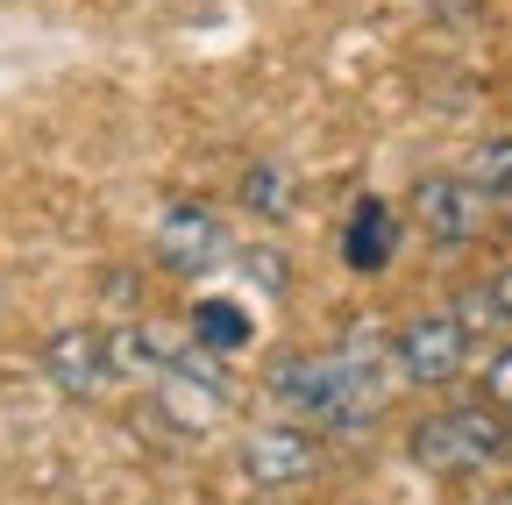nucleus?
<instances>
[{
    "instance_id": "1",
    "label": "nucleus",
    "mask_w": 512,
    "mask_h": 505,
    "mask_svg": "<svg viewBox=\"0 0 512 505\" xmlns=\"http://www.w3.org/2000/svg\"><path fill=\"white\" fill-rule=\"evenodd\" d=\"M505 449L512 441H505V420L491 406H456V413H434V420L413 427V463L434 470V477H477Z\"/></svg>"
},
{
    "instance_id": "2",
    "label": "nucleus",
    "mask_w": 512,
    "mask_h": 505,
    "mask_svg": "<svg viewBox=\"0 0 512 505\" xmlns=\"http://www.w3.org/2000/svg\"><path fill=\"white\" fill-rule=\"evenodd\" d=\"M43 377H50L57 392H72V399H100L114 377H121L114 335H107V328H86V321L57 328V335L43 342Z\"/></svg>"
},
{
    "instance_id": "3",
    "label": "nucleus",
    "mask_w": 512,
    "mask_h": 505,
    "mask_svg": "<svg viewBox=\"0 0 512 505\" xmlns=\"http://www.w3.org/2000/svg\"><path fill=\"white\" fill-rule=\"evenodd\" d=\"M470 356V328H463V313L448 306V313H420V321L399 328V370H406V385H448V377L463 370Z\"/></svg>"
},
{
    "instance_id": "4",
    "label": "nucleus",
    "mask_w": 512,
    "mask_h": 505,
    "mask_svg": "<svg viewBox=\"0 0 512 505\" xmlns=\"http://www.w3.org/2000/svg\"><path fill=\"white\" fill-rule=\"evenodd\" d=\"M221 257H228V228H221V214H214V207L178 200V207L157 221V264H164V271L200 278V271H214Z\"/></svg>"
},
{
    "instance_id": "5",
    "label": "nucleus",
    "mask_w": 512,
    "mask_h": 505,
    "mask_svg": "<svg viewBox=\"0 0 512 505\" xmlns=\"http://www.w3.org/2000/svg\"><path fill=\"white\" fill-rule=\"evenodd\" d=\"M484 185L477 178H420L413 185V214H420V228L434 235V242H448V249H456V242H477L484 235Z\"/></svg>"
},
{
    "instance_id": "6",
    "label": "nucleus",
    "mask_w": 512,
    "mask_h": 505,
    "mask_svg": "<svg viewBox=\"0 0 512 505\" xmlns=\"http://www.w3.org/2000/svg\"><path fill=\"white\" fill-rule=\"evenodd\" d=\"M242 470L256 477V484H299V477H313L320 470V441L313 434H299V427H264V434H249L242 441Z\"/></svg>"
},
{
    "instance_id": "7",
    "label": "nucleus",
    "mask_w": 512,
    "mask_h": 505,
    "mask_svg": "<svg viewBox=\"0 0 512 505\" xmlns=\"http://www.w3.org/2000/svg\"><path fill=\"white\" fill-rule=\"evenodd\" d=\"M392 249H399V214L384 207V200H356L349 207V228H342L349 271H384V264H392Z\"/></svg>"
},
{
    "instance_id": "8",
    "label": "nucleus",
    "mask_w": 512,
    "mask_h": 505,
    "mask_svg": "<svg viewBox=\"0 0 512 505\" xmlns=\"http://www.w3.org/2000/svg\"><path fill=\"white\" fill-rule=\"evenodd\" d=\"M242 207L264 214V221H285V214L299 207V178H292V164H285V157L249 164V171H242Z\"/></svg>"
},
{
    "instance_id": "9",
    "label": "nucleus",
    "mask_w": 512,
    "mask_h": 505,
    "mask_svg": "<svg viewBox=\"0 0 512 505\" xmlns=\"http://www.w3.org/2000/svg\"><path fill=\"white\" fill-rule=\"evenodd\" d=\"M192 335H200V349H214V356H228V349H249V313L235 306V299H200L192 306Z\"/></svg>"
},
{
    "instance_id": "10",
    "label": "nucleus",
    "mask_w": 512,
    "mask_h": 505,
    "mask_svg": "<svg viewBox=\"0 0 512 505\" xmlns=\"http://www.w3.org/2000/svg\"><path fill=\"white\" fill-rule=\"evenodd\" d=\"M470 178H477L484 193L498 200L505 185H512V136H491V143H477V157H470Z\"/></svg>"
},
{
    "instance_id": "11",
    "label": "nucleus",
    "mask_w": 512,
    "mask_h": 505,
    "mask_svg": "<svg viewBox=\"0 0 512 505\" xmlns=\"http://www.w3.org/2000/svg\"><path fill=\"white\" fill-rule=\"evenodd\" d=\"M484 399H498V406H512V342L484 363Z\"/></svg>"
},
{
    "instance_id": "12",
    "label": "nucleus",
    "mask_w": 512,
    "mask_h": 505,
    "mask_svg": "<svg viewBox=\"0 0 512 505\" xmlns=\"http://www.w3.org/2000/svg\"><path fill=\"white\" fill-rule=\"evenodd\" d=\"M242 264H249V278H256V285H271V292L285 285V257H278V249H249Z\"/></svg>"
},
{
    "instance_id": "13",
    "label": "nucleus",
    "mask_w": 512,
    "mask_h": 505,
    "mask_svg": "<svg viewBox=\"0 0 512 505\" xmlns=\"http://www.w3.org/2000/svg\"><path fill=\"white\" fill-rule=\"evenodd\" d=\"M491 299H498V313H505V328H512V271H498V278H491Z\"/></svg>"
},
{
    "instance_id": "14",
    "label": "nucleus",
    "mask_w": 512,
    "mask_h": 505,
    "mask_svg": "<svg viewBox=\"0 0 512 505\" xmlns=\"http://www.w3.org/2000/svg\"><path fill=\"white\" fill-rule=\"evenodd\" d=\"M498 214H505V228H512V185H505V193H498Z\"/></svg>"
},
{
    "instance_id": "15",
    "label": "nucleus",
    "mask_w": 512,
    "mask_h": 505,
    "mask_svg": "<svg viewBox=\"0 0 512 505\" xmlns=\"http://www.w3.org/2000/svg\"><path fill=\"white\" fill-rule=\"evenodd\" d=\"M484 505H512V498H484Z\"/></svg>"
},
{
    "instance_id": "16",
    "label": "nucleus",
    "mask_w": 512,
    "mask_h": 505,
    "mask_svg": "<svg viewBox=\"0 0 512 505\" xmlns=\"http://www.w3.org/2000/svg\"><path fill=\"white\" fill-rule=\"evenodd\" d=\"M505 441H512V420H505Z\"/></svg>"
}]
</instances>
